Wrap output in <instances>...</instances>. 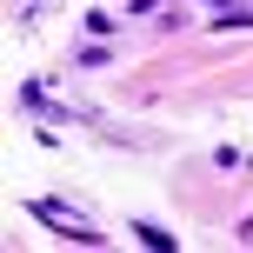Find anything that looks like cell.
I'll use <instances>...</instances> for the list:
<instances>
[{"label": "cell", "instance_id": "cell-1", "mask_svg": "<svg viewBox=\"0 0 253 253\" xmlns=\"http://www.w3.org/2000/svg\"><path fill=\"white\" fill-rule=\"evenodd\" d=\"M34 213H40V220H53L60 233H74V240H100V233H93L80 213H67V207H53V200H34Z\"/></svg>", "mask_w": 253, "mask_h": 253}]
</instances>
